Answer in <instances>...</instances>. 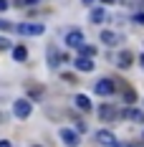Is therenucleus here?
I'll return each instance as SVG.
<instances>
[{
    "instance_id": "obj_20",
    "label": "nucleus",
    "mask_w": 144,
    "mask_h": 147,
    "mask_svg": "<svg viewBox=\"0 0 144 147\" xmlns=\"http://www.w3.org/2000/svg\"><path fill=\"white\" fill-rule=\"evenodd\" d=\"M134 23H142V26H144V13H137V15H134Z\"/></svg>"
},
{
    "instance_id": "obj_8",
    "label": "nucleus",
    "mask_w": 144,
    "mask_h": 147,
    "mask_svg": "<svg viewBox=\"0 0 144 147\" xmlns=\"http://www.w3.org/2000/svg\"><path fill=\"white\" fill-rule=\"evenodd\" d=\"M96 140H99L104 147H114V145H116V137L109 132V129H101V132L96 134Z\"/></svg>"
},
{
    "instance_id": "obj_2",
    "label": "nucleus",
    "mask_w": 144,
    "mask_h": 147,
    "mask_svg": "<svg viewBox=\"0 0 144 147\" xmlns=\"http://www.w3.org/2000/svg\"><path fill=\"white\" fill-rule=\"evenodd\" d=\"M15 30L20 36H41L46 30V26L43 23H20V26H15Z\"/></svg>"
},
{
    "instance_id": "obj_18",
    "label": "nucleus",
    "mask_w": 144,
    "mask_h": 147,
    "mask_svg": "<svg viewBox=\"0 0 144 147\" xmlns=\"http://www.w3.org/2000/svg\"><path fill=\"white\" fill-rule=\"evenodd\" d=\"M8 48H13V43H10L8 38H3V36H0V51H8Z\"/></svg>"
},
{
    "instance_id": "obj_10",
    "label": "nucleus",
    "mask_w": 144,
    "mask_h": 147,
    "mask_svg": "<svg viewBox=\"0 0 144 147\" xmlns=\"http://www.w3.org/2000/svg\"><path fill=\"white\" fill-rule=\"evenodd\" d=\"M48 61H51V66H53V69H58V66L66 61V56H63V53H58L56 48H48Z\"/></svg>"
},
{
    "instance_id": "obj_6",
    "label": "nucleus",
    "mask_w": 144,
    "mask_h": 147,
    "mask_svg": "<svg viewBox=\"0 0 144 147\" xmlns=\"http://www.w3.org/2000/svg\"><path fill=\"white\" fill-rule=\"evenodd\" d=\"M119 117V112H116V107H111V104H104L99 109V119L101 122H111V119Z\"/></svg>"
},
{
    "instance_id": "obj_26",
    "label": "nucleus",
    "mask_w": 144,
    "mask_h": 147,
    "mask_svg": "<svg viewBox=\"0 0 144 147\" xmlns=\"http://www.w3.org/2000/svg\"><path fill=\"white\" fill-rule=\"evenodd\" d=\"M35 147H38V145H35Z\"/></svg>"
},
{
    "instance_id": "obj_23",
    "label": "nucleus",
    "mask_w": 144,
    "mask_h": 147,
    "mask_svg": "<svg viewBox=\"0 0 144 147\" xmlns=\"http://www.w3.org/2000/svg\"><path fill=\"white\" fill-rule=\"evenodd\" d=\"M114 147H131V145H121V142H116V145Z\"/></svg>"
},
{
    "instance_id": "obj_19",
    "label": "nucleus",
    "mask_w": 144,
    "mask_h": 147,
    "mask_svg": "<svg viewBox=\"0 0 144 147\" xmlns=\"http://www.w3.org/2000/svg\"><path fill=\"white\" fill-rule=\"evenodd\" d=\"M13 28V23H8L5 18H0V30H10Z\"/></svg>"
},
{
    "instance_id": "obj_9",
    "label": "nucleus",
    "mask_w": 144,
    "mask_h": 147,
    "mask_svg": "<svg viewBox=\"0 0 144 147\" xmlns=\"http://www.w3.org/2000/svg\"><path fill=\"white\" fill-rule=\"evenodd\" d=\"M73 63H76V69H78V71H94V61L88 59V56H78Z\"/></svg>"
},
{
    "instance_id": "obj_3",
    "label": "nucleus",
    "mask_w": 144,
    "mask_h": 147,
    "mask_svg": "<svg viewBox=\"0 0 144 147\" xmlns=\"http://www.w3.org/2000/svg\"><path fill=\"white\" fill-rule=\"evenodd\" d=\"M94 91H96L99 96H111V94H114V81H111V79H99L96 86H94Z\"/></svg>"
},
{
    "instance_id": "obj_17",
    "label": "nucleus",
    "mask_w": 144,
    "mask_h": 147,
    "mask_svg": "<svg viewBox=\"0 0 144 147\" xmlns=\"http://www.w3.org/2000/svg\"><path fill=\"white\" fill-rule=\"evenodd\" d=\"M78 51H81V56H88V59H91V56H94V53H96V48H94V46H81V48H78Z\"/></svg>"
},
{
    "instance_id": "obj_16",
    "label": "nucleus",
    "mask_w": 144,
    "mask_h": 147,
    "mask_svg": "<svg viewBox=\"0 0 144 147\" xmlns=\"http://www.w3.org/2000/svg\"><path fill=\"white\" fill-rule=\"evenodd\" d=\"M91 20H94V23H104V20H106V10H104V8L91 10Z\"/></svg>"
},
{
    "instance_id": "obj_7",
    "label": "nucleus",
    "mask_w": 144,
    "mask_h": 147,
    "mask_svg": "<svg viewBox=\"0 0 144 147\" xmlns=\"http://www.w3.org/2000/svg\"><path fill=\"white\" fill-rule=\"evenodd\" d=\"M61 140H63L68 147H78V134L73 132V129H68V127L61 129Z\"/></svg>"
},
{
    "instance_id": "obj_12",
    "label": "nucleus",
    "mask_w": 144,
    "mask_h": 147,
    "mask_svg": "<svg viewBox=\"0 0 144 147\" xmlns=\"http://www.w3.org/2000/svg\"><path fill=\"white\" fill-rule=\"evenodd\" d=\"M73 102H76V109H81V112H88L91 109V99H88L86 94H76Z\"/></svg>"
},
{
    "instance_id": "obj_21",
    "label": "nucleus",
    "mask_w": 144,
    "mask_h": 147,
    "mask_svg": "<svg viewBox=\"0 0 144 147\" xmlns=\"http://www.w3.org/2000/svg\"><path fill=\"white\" fill-rule=\"evenodd\" d=\"M8 8V0H0V10H5Z\"/></svg>"
},
{
    "instance_id": "obj_1",
    "label": "nucleus",
    "mask_w": 144,
    "mask_h": 147,
    "mask_svg": "<svg viewBox=\"0 0 144 147\" xmlns=\"http://www.w3.org/2000/svg\"><path fill=\"white\" fill-rule=\"evenodd\" d=\"M30 112H33V104H30V99H15L13 104V114L18 119H28Z\"/></svg>"
},
{
    "instance_id": "obj_22",
    "label": "nucleus",
    "mask_w": 144,
    "mask_h": 147,
    "mask_svg": "<svg viewBox=\"0 0 144 147\" xmlns=\"http://www.w3.org/2000/svg\"><path fill=\"white\" fill-rule=\"evenodd\" d=\"M0 147H10V142L8 140H0Z\"/></svg>"
},
{
    "instance_id": "obj_24",
    "label": "nucleus",
    "mask_w": 144,
    "mask_h": 147,
    "mask_svg": "<svg viewBox=\"0 0 144 147\" xmlns=\"http://www.w3.org/2000/svg\"><path fill=\"white\" fill-rule=\"evenodd\" d=\"M91 3H94V0H84V5H91Z\"/></svg>"
},
{
    "instance_id": "obj_15",
    "label": "nucleus",
    "mask_w": 144,
    "mask_h": 147,
    "mask_svg": "<svg viewBox=\"0 0 144 147\" xmlns=\"http://www.w3.org/2000/svg\"><path fill=\"white\" fill-rule=\"evenodd\" d=\"M13 59L15 61H25L28 59V48H25V46H15L13 48Z\"/></svg>"
},
{
    "instance_id": "obj_5",
    "label": "nucleus",
    "mask_w": 144,
    "mask_h": 147,
    "mask_svg": "<svg viewBox=\"0 0 144 147\" xmlns=\"http://www.w3.org/2000/svg\"><path fill=\"white\" fill-rule=\"evenodd\" d=\"M84 43H86V41H84V33H81V30H71V33H66V46H71V48H81Z\"/></svg>"
},
{
    "instance_id": "obj_11",
    "label": "nucleus",
    "mask_w": 144,
    "mask_h": 147,
    "mask_svg": "<svg viewBox=\"0 0 144 147\" xmlns=\"http://www.w3.org/2000/svg\"><path fill=\"white\" fill-rule=\"evenodd\" d=\"M131 61H134V56H131L129 51H121V53L116 56V63H119V69H129Z\"/></svg>"
},
{
    "instance_id": "obj_14",
    "label": "nucleus",
    "mask_w": 144,
    "mask_h": 147,
    "mask_svg": "<svg viewBox=\"0 0 144 147\" xmlns=\"http://www.w3.org/2000/svg\"><path fill=\"white\" fill-rule=\"evenodd\" d=\"M124 102H127V107H131V104L137 102V91L131 86H127V84H124Z\"/></svg>"
},
{
    "instance_id": "obj_13",
    "label": "nucleus",
    "mask_w": 144,
    "mask_h": 147,
    "mask_svg": "<svg viewBox=\"0 0 144 147\" xmlns=\"http://www.w3.org/2000/svg\"><path fill=\"white\" fill-rule=\"evenodd\" d=\"M121 117H127V119H134V122H144V114L139 112V109H134V107H127V109L121 112Z\"/></svg>"
},
{
    "instance_id": "obj_4",
    "label": "nucleus",
    "mask_w": 144,
    "mask_h": 147,
    "mask_svg": "<svg viewBox=\"0 0 144 147\" xmlns=\"http://www.w3.org/2000/svg\"><path fill=\"white\" fill-rule=\"evenodd\" d=\"M101 43L104 46H121L124 38L119 33H114V30H101Z\"/></svg>"
},
{
    "instance_id": "obj_25",
    "label": "nucleus",
    "mask_w": 144,
    "mask_h": 147,
    "mask_svg": "<svg viewBox=\"0 0 144 147\" xmlns=\"http://www.w3.org/2000/svg\"><path fill=\"white\" fill-rule=\"evenodd\" d=\"M139 61H142V69H144V53H142V59H139Z\"/></svg>"
}]
</instances>
